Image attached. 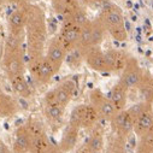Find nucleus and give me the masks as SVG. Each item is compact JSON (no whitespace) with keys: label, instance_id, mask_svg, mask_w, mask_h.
<instances>
[{"label":"nucleus","instance_id":"nucleus-1","mask_svg":"<svg viewBox=\"0 0 153 153\" xmlns=\"http://www.w3.org/2000/svg\"><path fill=\"white\" fill-rule=\"evenodd\" d=\"M28 59L44 56L47 41V28L44 11L36 5H28V22L25 27Z\"/></svg>","mask_w":153,"mask_h":153},{"label":"nucleus","instance_id":"nucleus-2","mask_svg":"<svg viewBox=\"0 0 153 153\" xmlns=\"http://www.w3.org/2000/svg\"><path fill=\"white\" fill-rule=\"evenodd\" d=\"M97 17L102 23L107 34H110L112 39L120 42H123L128 39V31L126 29L123 11L118 5L113 3L105 4Z\"/></svg>","mask_w":153,"mask_h":153},{"label":"nucleus","instance_id":"nucleus-3","mask_svg":"<svg viewBox=\"0 0 153 153\" xmlns=\"http://www.w3.org/2000/svg\"><path fill=\"white\" fill-rule=\"evenodd\" d=\"M100 120L98 111L91 104H80L72 108L69 117V124L80 129H92Z\"/></svg>","mask_w":153,"mask_h":153},{"label":"nucleus","instance_id":"nucleus-4","mask_svg":"<svg viewBox=\"0 0 153 153\" xmlns=\"http://www.w3.org/2000/svg\"><path fill=\"white\" fill-rule=\"evenodd\" d=\"M27 69L29 70L31 77L39 83V85H46L48 83L58 71L54 69V66L51 64V62L44 56L30 58L27 62Z\"/></svg>","mask_w":153,"mask_h":153},{"label":"nucleus","instance_id":"nucleus-5","mask_svg":"<svg viewBox=\"0 0 153 153\" xmlns=\"http://www.w3.org/2000/svg\"><path fill=\"white\" fill-rule=\"evenodd\" d=\"M76 91V85L72 80H65L60 82L56 88L48 91L44 97L45 105H59L65 107L70 104Z\"/></svg>","mask_w":153,"mask_h":153},{"label":"nucleus","instance_id":"nucleus-6","mask_svg":"<svg viewBox=\"0 0 153 153\" xmlns=\"http://www.w3.org/2000/svg\"><path fill=\"white\" fill-rule=\"evenodd\" d=\"M1 65L5 75L7 79L11 80L17 76L25 75L27 71V62H25V51H11V52H4Z\"/></svg>","mask_w":153,"mask_h":153},{"label":"nucleus","instance_id":"nucleus-7","mask_svg":"<svg viewBox=\"0 0 153 153\" xmlns=\"http://www.w3.org/2000/svg\"><path fill=\"white\" fill-rule=\"evenodd\" d=\"M142 77H143V70L140 66L137 59L129 56V58L121 72V77H120L118 82L124 88L130 91L133 88H137Z\"/></svg>","mask_w":153,"mask_h":153},{"label":"nucleus","instance_id":"nucleus-8","mask_svg":"<svg viewBox=\"0 0 153 153\" xmlns=\"http://www.w3.org/2000/svg\"><path fill=\"white\" fill-rule=\"evenodd\" d=\"M89 104L98 111L101 120L111 121L118 111L113 106L107 94H104L100 89H93L89 94Z\"/></svg>","mask_w":153,"mask_h":153},{"label":"nucleus","instance_id":"nucleus-9","mask_svg":"<svg viewBox=\"0 0 153 153\" xmlns=\"http://www.w3.org/2000/svg\"><path fill=\"white\" fill-rule=\"evenodd\" d=\"M27 126L31 133L30 153H44L51 146V141H50L42 124L37 121H29L27 123Z\"/></svg>","mask_w":153,"mask_h":153},{"label":"nucleus","instance_id":"nucleus-10","mask_svg":"<svg viewBox=\"0 0 153 153\" xmlns=\"http://www.w3.org/2000/svg\"><path fill=\"white\" fill-rule=\"evenodd\" d=\"M110 123L114 135L124 140H127V137H129V135L134 133V120L131 118L127 108L118 111L110 121Z\"/></svg>","mask_w":153,"mask_h":153},{"label":"nucleus","instance_id":"nucleus-11","mask_svg":"<svg viewBox=\"0 0 153 153\" xmlns=\"http://www.w3.org/2000/svg\"><path fill=\"white\" fill-rule=\"evenodd\" d=\"M68 50L65 48V46L63 45V42L60 41L59 36L56 35L52 39L47 42V47H46V53L45 57L51 62V64L54 66V69L57 71L60 70V68L63 66L64 62L66 60V56H68Z\"/></svg>","mask_w":153,"mask_h":153},{"label":"nucleus","instance_id":"nucleus-12","mask_svg":"<svg viewBox=\"0 0 153 153\" xmlns=\"http://www.w3.org/2000/svg\"><path fill=\"white\" fill-rule=\"evenodd\" d=\"M83 59H85L86 64L92 70H94L97 72H101V74L111 72L106 53L100 48V46L92 47V48L87 50L83 53Z\"/></svg>","mask_w":153,"mask_h":153},{"label":"nucleus","instance_id":"nucleus-13","mask_svg":"<svg viewBox=\"0 0 153 153\" xmlns=\"http://www.w3.org/2000/svg\"><path fill=\"white\" fill-rule=\"evenodd\" d=\"M59 36L60 41L68 50V52H71L77 48L79 41H80V35H81V28L77 25H74L68 22H63L62 28L59 33L57 34Z\"/></svg>","mask_w":153,"mask_h":153},{"label":"nucleus","instance_id":"nucleus-14","mask_svg":"<svg viewBox=\"0 0 153 153\" xmlns=\"http://www.w3.org/2000/svg\"><path fill=\"white\" fill-rule=\"evenodd\" d=\"M27 22H28V5L23 7H16V10L12 11L7 18L9 33L25 34Z\"/></svg>","mask_w":153,"mask_h":153},{"label":"nucleus","instance_id":"nucleus-15","mask_svg":"<svg viewBox=\"0 0 153 153\" xmlns=\"http://www.w3.org/2000/svg\"><path fill=\"white\" fill-rule=\"evenodd\" d=\"M31 147V133L27 124L21 126L15 131V139L12 143L13 153H30Z\"/></svg>","mask_w":153,"mask_h":153},{"label":"nucleus","instance_id":"nucleus-16","mask_svg":"<svg viewBox=\"0 0 153 153\" xmlns=\"http://www.w3.org/2000/svg\"><path fill=\"white\" fill-rule=\"evenodd\" d=\"M80 130H81L80 128L68 123V126L65 127V129L63 131V135L60 137L59 145H58L63 153H69L76 147V145H77V142H79Z\"/></svg>","mask_w":153,"mask_h":153},{"label":"nucleus","instance_id":"nucleus-17","mask_svg":"<svg viewBox=\"0 0 153 153\" xmlns=\"http://www.w3.org/2000/svg\"><path fill=\"white\" fill-rule=\"evenodd\" d=\"M128 92H129V91H128L127 88H124L120 82H117L116 85H114V86L110 89L107 97H108V99L111 100V102L113 104V106L116 107L117 111H122V110L127 108Z\"/></svg>","mask_w":153,"mask_h":153},{"label":"nucleus","instance_id":"nucleus-18","mask_svg":"<svg viewBox=\"0 0 153 153\" xmlns=\"http://www.w3.org/2000/svg\"><path fill=\"white\" fill-rule=\"evenodd\" d=\"M153 129V107L149 106L134 122V134L140 137Z\"/></svg>","mask_w":153,"mask_h":153},{"label":"nucleus","instance_id":"nucleus-19","mask_svg":"<svg viewBox=\"0 0 153 153\" xmlns=\"http://www.w3.org/2000/svg\"><path fill=\"white\" fill-rule=\"evenodd\" d=\"M106 57H107V62L111 69V72H118L122 71L129 56L120 50H108L105 52Z\"/></svg>","mask_w":153,"mask_h":153},{"label":"nucleus","instance_id":"nucleus-20","mask_svg":"<svg viewBox=\"0 0 153 153\" xmlns=\"http://www.w3.org/2000/svg\"><path fill=\"white\" fill-rule=\"evenodd\" d=\"M137 91L142 101L153 105V75L148 71H143V77L137 86Z\"/></svg>","mask_w":153,"mask_h":153},{"label":"nucleus","instance_id":"nucleus-21","mask_svg":"<svg viewBox=\"0 0 153 153\" xmlns=\"http://www.w3.org/2000/svg\"><path fill=\"white\" fill-rule=\"evenodd\" d=\"M92 134L86 141V145L94 153H101L105 148V139H104V129L100 126H95L92 128Z\"/></svg>","mask_w":153,"mask_h":153},{"label":"nucleus","instance_id":"nucleus-22","mask_svg":"<svg viewBox=\"0 0 153 153\" xmlns=\"http://www.w3.org/2000/svg\"><path fill=\"white\" fill-rule=\"evenodd\" d=\"M9 81H10V85H11L12 91H13L15 94H17L18 97L24 98V99H28V98L31 97L33 91H31L28 81L25 80V75L17 76V77H13Z\"/></svg>","mask_w":153,"mask_h":153},{"label":"nucleus","instance_id":"nucleus-23","mask_svg":"<svg viewBox=\"0 0 153 153\" xmlns=\"http://www.w3.org/2000/svg\"><path fill=\"white\" fill-rule=\"evenodd\" d=\"M52 6H53L54 11L58 15L63 16V18H64V17L69 16L70 13L75 12L77 9H80L82 5H81L80 0H58V1L52 4Z\"/></svg>","mask_w":153,"mask_h":153},{"label":"nucleus","instance_id":"nucleus-24","mask_svg":"<svg viewBox=\"0 0 153 153\" xmlns=\"http://www.w3.org/2000/svg\"><path fill=\"white\" fill-rule=\"evenodd\" d=\"M17 112L16 100L0 91V117H11Z\"/></svg>","mask_w":153,"mask_h":153},{"label":"nucleus","instance_id":"nucleus-25","mask_svg":"<svg viewBox=\"0 0 153 153\" xmlns=\"http://www.w3.org/2000/svg\"><path fill=\"white\" fill-rule=\"evenodd\" d=\"M91 25H92V46L93 47L100 46L105 39V35L107 34V31L98 17L91 22Z\"/></svg>","mask_w":153,"mask_h":153},{"label":"nucleus","instance_id":"nucleus-26","mask_svg":"<svg viewBox=\"0 0 153 153\" xmlns=\"http://www.w3.org/2000/svg\"><path fill=\"white\" fill-rule=\"evenodd\" d=\"M89 17L87 15V11L85 10L83 6H81L80 9H77L75 12L70 13L69 16L64 17L63 18V22H68V23H71L74 25H77L80 28H82L83 25H86L88 22H89Z\"/></svg>","mask_w":153,"mask_h":153},{"label":"nucleus","instance_id":"nucleus-27","mask_svg":"<svg viewBox=\"0 0 153 153\" xmlns=\"http://www.w3.org/2000/svg\"><path fill=\"white\" fill-rule=\"evenodd\" d=\"M64 112H65V107H62L59 105H45L44 107V114L46 120L50 123H54V124L62 122L64 117Z\"/></svg>","mask_w":153,"mask_h":153},{"label":"nucleus","instance_id":"nucleus-28","mask_svg":"<svg viewBox=\"0 0 153 153\" xmlns=\"http://www.w3.org/2000/svg\"><path fill=\"white\" fill-rule=\"evenodd\" d=\"M135 153H153V129L139 137Z\"/></svg>","mask_w":153,"mask_h":153},{"label":"nucleus","instance_id":"nucleus-29","mask_svg":"<svg viewBox=\"0 0 153 153\" xmlns=\"http://www.w3.org/2000/svg\"><path fill=\"white\" fill-rule=\"evenodd\" d=\"M106 153H126V140L114 135V139L111 140Z\"/></svg>","mask_w":153,"mask_h":153},{"label":"nucleus","instance_id":"nucleus-30","mask_svg":"<svg viewBox=\"0 0 153 153\" xmlns=\"http://www.w3.org/2000/svg\"><path fill=\"white\" fill-rule=\"evenodd\" d=\"M149 106H152V104H148V102H146V101H140V102H136V104L131 105L130 107H128L127 111L129 112V114H130L131 118H133L134 122H135L136 118H137L139 116H141V114H142Z\"/></svg>","mask_w":153,"mask_h":153},{"label":"nucleus","instance_id":"nucleus-31","mask_svg":"<svg viewBox=\"0 0 153 153\" xmlns=\"http://www.w3.org/2000/svg\"><path fill=\"white\" fill-rule=\"evenodd\" d=\"M83 4L87 6H98V5H105L107 3H110V0H82Z\"/></svg>","mask_w":153,"mask_h":153},{"label":"nucleus","instance_id":"nucleus-32","mask_svg":"<svg viewBox=\"0 0 153 153\" xmlns=\"http://www.w3.org/2000/svg\"><path fill=\"white\" fill-rule=\"evenodd\" d=\"M5 1L12 5H16V7H23L31 4V0H5Z\"/></svg>","mask_w":153,"mask_h":153},{"label":"nucleus","instance_id":"nucleus-33","mask_svg":"<svg viewBox=\"0 0 153 153\" xmlns=\"http://www.w3.org/2000/svg\"><path fill=\"white\" fill-rule=\"evenodd\" d=\"M44 153H63V152H62V149L59 148V146H54V145L51 143V146H50Z\"/></svg>","mask_w":153,"mask_h":153},{"label":"nucleus","instance_id":"nucleus-34","mask_svg":"<svg viewBox=\"0 0 153 153\" xmlns=\"http://www.w3.org/2000/svg\"><path fill=\"white\" fill-rule=\"evenodd\" d=\"M76 153H94L92 149H89V147L85 143L82 147H80L79 149H77V152H76Z\"/></svg>","mask_w":153,"mask_h":153},{"label":"nucleus","instance_id":"nucleus-35","mask_svg":"<svg viewBox=\"0 0 153 153\" xmlns=\"http://www.w3.org/2000/svg\"><path fill=\"white\" fill-rule=\"evenodd\" d=\"M0 153H13L12 151H10L7 147H6V145L0 140Z\"/></svg>","mask_w":153,"mask_h":153},{"label":"nucleus","instance_id":"nucleus-36","mask_svg":"<svg viewBox=\"0 0 153 153\" xmlns=\"http://www.w3.org/2000/svg\"><path fill=\"white\" fill-rule=\"evenodd\" d=\"M50 1H51V3L53 4V3H56V1H58V0H50Z\"/></svg>","mask_w":153,"mask_h":153},{"label":"nucleus","instance_id":"nucleus-37","mask_svg":"<svg viewBox=\"0 0 153 153\" xmlns=\"http://www.w3.org/2000/svg\"><path fill=\"white\" fill-rule=\"evenodd\" d=\"M3 3H5V0H0V5H1Z\"/></svg>","mask_w":153,"mask_h":153},{"label":"nucleus","instance_id":"nucleus-38","mask_svg":"<svg viewBox=\"0 0 153 153\" xmlns=\"http://www.w3.org/2000/svg\"><path fill=\"white\" fill-rule=\"evenodd\" d=\"M0 91H1V81H0Z\"/></svg>","mask_w":153,"mask_h":153}]
</instances>
